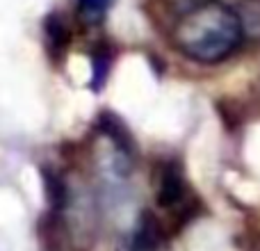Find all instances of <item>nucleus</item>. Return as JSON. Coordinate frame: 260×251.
Segmentation results:
<instances>
[{
  "label": "nucleus",
  "mask_w": 260,
  "mask_h": 251,
  "mask_svg": "<svg viewBox=\"0 0 260 251\" xmlns=\"http://www.w3.org/2000/svg\"><path fill=\"white\" fill-rule=\"evenodd\" d=\"M238 9L221 0H206L180 14L171 32L176 50L197 64H219L244 41Z\"/></svg>",
  "instance_id": "obj_1"
},
{
  "label": "nucleus",
  "mask_w": 260,
  "mask_h": 251,
  "mask_svg": "<svg viewBox=\"0 0 260 251\" xmlns=\"http://www.w3.org/2000/svg\"><path fill=\"white\" fill-rule=\"evenodd\" d=\"M155 197L157 203H160L165 210L169 212H185L187 210V203H189V190L187 183H185V176L180 171L178 165L174 162H165L160 167V174H157L155 180Z\"/></svg>",
  "instance_id": "obj_2"
},
{
  "label": "nucleus",
  "mask_w": 260,
  "mask_h": 251,
  "mask_svg": "<svg viewBox=\"0 0 260 251\" xmlns=\"http://www.w3.org/2000/svg\"><path fill=\"white\" fill-rule=\"evenodd\" d=\"M123 251H169V238L151 210H142L126 238Z\"/></svg>",
  "instance_id": "obj_3"
},
{
  "label": "nucleus",
  "mask_w": 260,
  "mask_h": 251,
  "mask_svg": "<svg viewBox=\"0 0 260 251\" xmlns=\"http://www.w3.org/2000/svg\"><path fill=\"white\" fill-rule=\"evenodd\" d=\"M235 9L242 21L244 35L260 37V0H242Z\"/></svg>",
  "instance_id": "obj_4"
},
{
  "label": "nucleus",
  "mask_w": 260,
  "mask_h": 251,
  "mask_svg": "<svg viewBox=\"0 0 260 251\" xmlns=\"http://www.w3.org/2000/svg\"><path fill=\"white\" fill-rule=\"evenodd\" d=\"M114 0H78V16L89 25H96L105 18Z\"/></svg>",
  "instance_id": "obj_5"
}]
</instances>
